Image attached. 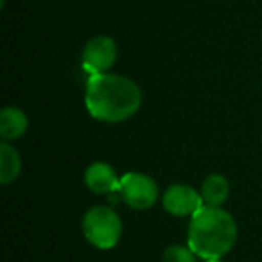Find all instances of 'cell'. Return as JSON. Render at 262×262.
<instances>
[{
	"label": "cell",
	"mask_w": 262,
	"mask_h": 262,
	"mask_svg": "<svg viewBox=\"0 0 262 262\" xmlns=\"http://www.w3.org/2000/svg\"><path fill=\"white\" fill-rule=\"evenodd\" d=\"M117 43L110 36H95L86 43L83 51V67L90 76L106 74L117 61Z\"/></svg>",
	"instance_id": "5b68a950"
},
{
	"label": "cell",
	"mask_w": 262,
	"mask_h": 262,
	"mask_svg": "<svg viewBox=\"0 0 262 262\" xmlns=\"http://www.w3.org/2000/svg\"><path fill=\"white\" fill-rule=\"evenodd\" d=\"M205 262H223L221 258H214V260H205Z\"/></svg>",
	"instance_id": "7c38bea8"
},
{
	"label": "cell",
	"mask_w": 262,
	"mask_h": 262,
	"mask_svg": "<svg viewBox=\"0 0 262 262\" xmlns=\"http://www.w3.org/2000/svg\"><path fill=\"white\" fill-rule=\"evenodd\" d=\"M120 198L135 210H147L158 200V187L151 176L142 172H126L120 178Z\"/></svg>",
	"instance_id": "277c9868"
},
{
	"label": "cell",
	"mask_w": 262,
	"mask_h": 262,
	"mask_svg": "<svg viewBox=\"0 0 262 262\" xmlns=\"http://www.w3.org/2000/svg\"><path fill=\"white\" fill-rule=\"evenodd\" d=\"M27 127H29V119L20 108L8 106L0 112V137L4 139V142L20 139Z\"/></svg>",
	"instance_id": "ba28073f"
},
{
	"label": "cell",
	"mask_w": 262,
	"mask_h": 262,
	"mask_svg": "<svg viewBox=\"0 0 262 262\" xmlns=\"http://www.w3.org/2000/svg\"><path fill=\"white\" fill-rule=\"evenodd\" d=\"M22 171V160H20L18 151L8 142L0 144V182L8 185L15 182Z\"/></svg>",
	"instance_id": "30bf717a"
},
{
	"label": "cell",
	"mask_w": 262,
	"mask_h": 262,
	"mask_svg": "<svg viewBox=\"0 0 262 262\" xmlns=\"http://www.w3.org/2000/svg\"><path fill=\"white\" fill-rule=\"evenodd\" d=\"M86 110L95 120L115 124L140 110L142 92L135 81L119 74H94L86 81Z\"/></svg>",
	"instance_id": "6da1fadb"
},
{
	"label": "cell",
	"mask_w": 262,
	"mask_h": 262,
	"mask_svg": "<svg viewBox=\"0 0 262 262\" xmlns=\"http://www.w3.org/2000/svg\"><path fill=\"white\" fill-rule=\"evenodd\" d=\"M84 183L95 194H112L120 190V178H117V171L106 162H94L84 171Z\"/></svg>",
	"instance_id": "52a82bcc"
},
{
	"label": "cell",
	"mask_w": 262,
	"mask_h": 262,
	"mask_svg": "<svg viewBox=\"0 0 262 262\" xmlns=\"http://www.w3.org/2000/svg\"><path fill=\"white\" fill-rule=\"evenodd\" d=\"M237 241V225L232 214L221 207L203 205L190 217L187 243L196 255L205 260L221 258Z\"/></svg>",
	"instance_id": "7a4b0ae2"
},
{
	"label": "cell",
	"mask_w": 262,
	"mask_h": 262,
	"mask_svg": "<svg viewBox=\"0 0 262 262\" xmlns=\"http://www.w3.org/2000/svg\"><path fill=\"white\" fill-rule=\"evenodd\" d=\"M203 196L194 187L183 185V183L171 185L162 198V205H164L165 212H169L171 215H178V217L194 215L203 207Z\"/></svg>",
	"instance_id": "8992f818"
},
{
	"label": "cell",
	"mask_w": 262,
	"mask_h": 262,
	"mask_svg": "<svg viewBox=\"0 0 262 262\" xmlns=\"http://www.w3.org/2000/svg\"><path fill=\"white\" fill-rule=\"evenodd\" d=\"M83 235L99 250H112L122 235V221L110 207H94L83 217Z\"/></svg>",
	"instance_id": "3957f363"
},
{
	"label": "cell",
	"mask_w": 262,
	"mask_h": 262,
	"mask_svg": "<svg viewBox=\"0 0 262 262\" xmlns=\"http://www.w3.org/2000/svg\"><path fill=\"white\" fill-rule=\"evenodd\" d=\"M194 251L190 248L180 246V244H174V246H169L164 253V262H196L194 258Z\"/></svg>",
	"instance_id": "8fae6325"
},
{
	"label": "cell",
	"mask_w": 262,
	"mask_h": 262,
	"mask_svg": "<svg viewBox=\"0 0 262 262\" xmlns=\"http://www.w3.org/2000/svg\"><path fill=\"white\" fill-rule=\"evenodd\" d=\"M201 196H203L205 205L210 207H221L230 196V183L225 176L210 174L205 178L201 185Z\"/></svg>",
	"instance_id": "9c48e42d"
}]
</instances>
